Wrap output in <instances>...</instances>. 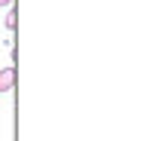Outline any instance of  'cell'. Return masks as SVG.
<instances>
[{
  "mask_svg": "<svg viewBox=\"0 0 153 141\" xmlns=\"http://www.w3.org/2000/svg\"><path fill=\"white\" fill-rule=\"evenodd\" d=\"M16 80H19V71H16V65L0 68V95H3V92H12V89H16Z\"/></svg>",
  "mask_w": 153,
  "mask_h": 141,
  "instance_id": "obj_1",
  "label": "cell"
},
{
  "mask_svg": "<svg viewBox=\"0 0 153 141\" xmlns=\"http://www.w3.org/2000/svg\"><path fill=\"white\" fill-rule=\"evenodd\" d=\"M16 25H19V19H16V12H6V28H9V31H16Z\"/></svg>",
  "mask_w": 153,
  "mask_h": 141,
  "instance_id": "obj_2",
  "label": "cell"
},
{
  "mask_svg": "<svg viewBox=\"0 0 153 141\" xmlns=\"http://www.w3.org/2000/svg\"><path fill=\"white\" fill-rule=\"evenodd\" d=\"M12 6V0H0V9H9Z\"/></svg>",
  "mask_w": 153,
  "mask_h": 141,
  "instance_id": "obj_3",
  "label": "cell"
}]
</instances>
